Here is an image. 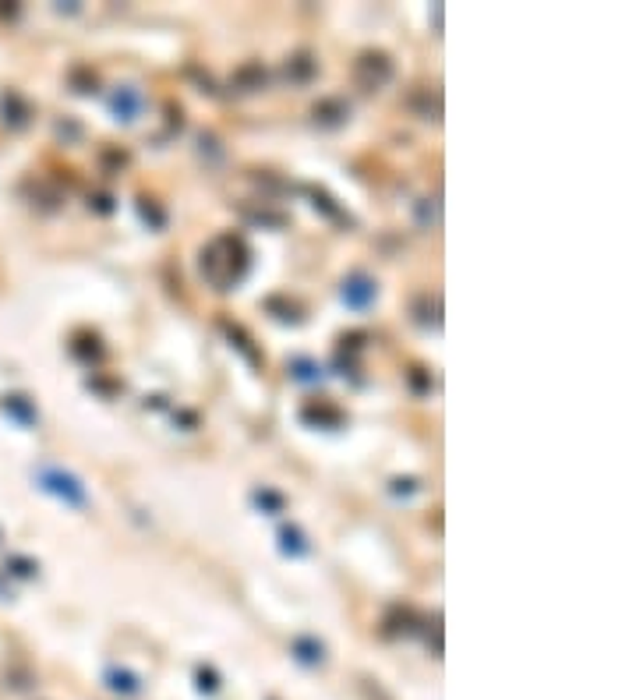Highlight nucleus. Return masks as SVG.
<instances>
[{
  "label": "nucleus",
  "instance_id": "obj_4",
  "mask_svg": "<svg viewBox=\"0 0 636 700\" xmlns=\"http://www.w3.org/2000/svg\"><path fill=\"white\" fill-rule=\"evenodd\" d=\"M343 301L350 305V308H368L372 301H375V294H379V287H375V280L368 276V273H350L347 280H343Z\"/></svg>",
  "mask_w": 636,
  "mask_h": 700
},
{
  "label": "nucleus",
  "instance_id": "obj_5",
  "mask_svg": "<svg viewBox=\"0 0 636 700\" xmlns=\"http://www.w3.org/2000/svg\"><path fill=\"white\" fill-rule=\"evenodd\" d=\"M110 110L117 121H135L142 113V92L135 85H117L110 96Z\"/></svg>",
  "mask_w": 636,
  "mask_h": 700
},
{
  "label": "nucleus",
  "instance_id": "obj_3",
  "mask_svg": "<svg viewBox=\"0 0 636 700\" xmlns=\"http://www.w3.org/2000/svg\"><path fill=\"white\" fill-rule=\"evenodd\" d=\"M39 481H43L47 492H54V496L64 499L68 506H85V489H82V481H78L75 474L57 471V467H43V471H39Z\"/></svg>",
  "mask_w": 636,
  "mask_h": 700
},
{
  "label": "nucleus",
  "instance_id": "obj_7",
  "mask_svg": "<svg viewBox=\"0 0 636 700\" xmlns=\"http://www.w3.org/2000/svg\"><path fill=\"white\" fill-rule=\"evenodd\" d=\"M237 85H240L244 92L262 89V85H265V68H262V64H244V68L237 71Z\"/></svg>",
  "mask_w": 636,
  "mask_h": 700
},
{
  "label": "nucleus",
  "instance_id": "obj_8",
  "mask_svg": "<svg viewBox=\"0 0 636 700\" xmlns=\"http://www.w3.org/2000/svg\"><path fill=\"white\" fill-rule=\"evenodd\" d=\"M290 375L297 382H318V379H322V368H318L314 361H307V357H293L290 361Z\"/></svg>",
  "mask_w": 636,
  "mask_h": 700
},
{
  "label": "nucleus",
  "instance_id": "obj_1",
  "mask_svg": "<svg viewBox=\"0 0 636 700\" xmlns=\"http://www.w3.org/2000/svg\"><path fill=\"white\" fill-rule=\"evenodd\" d=\"M247 262H251V252H247L244 238H237V233H219V238L202 252V276L216 290H230L233 283L244 280Z\"/></svg>",
  "mask_w": 636,
  "mask_h": 700
},
{
  "label": "nucleus",
  "instance_id": "obj_13",
  "mask_svg": "<svg viewBox=\"0 0 636 700\" xmlns=\"http://www.w3.org/2000/svg\"><path fill=\"white\" fill-rule=\"evenodd\" d=\"M293 651H300L297 658H300V661H307V665L322 661V644H314V640H297V644H293Z\"/></svg>",
  "mask_w": 636,
  "mask_h": 700
},
{
  "label": "nucleus",
  "instance_id": "obj_9",
  "mask_svg": "<svg viewBox=\"0 0 636 700\" xmlns=\"http://www.w3.org/2000/svg\"><path fill=\"white\" fill-rule=\"evenodd\" d=\"M304 421H322V424L336 428V424L343 421V414H340L336 407H326V403H318V407H307V410H304Z\"/></svg>",
  "mask_w": 636,
  "mask_h": 700
},
{
  "label": "nucleus",
  "instance_id": "obj_6",
  "mask_svg": "<svg viewBox=\"0 0 636 700\" xmlns=\"http://www.w3.org/2000/svg\"><path fill=\"white\" fill-rule=\"evenodd\" d=\"M347 113H350V110H347L340 99H326V103L314 106V121H322V124H340Z\"/></svg>",
  "mask_w": 636,
  "mask_h": 700
},
{
  "label": "nucleus",
  "instance_id": "obj_14",
  "mask_svg": "<svg viewBox=\"0 0 636 700\" xmlns=\"http://www.w3.org/2000/svg\"><path fill=\"white\" fill-rule=\"evenodd\" d=\"M255 503H258V506H265V510H272V513H279V510H283V499H279L276 492H269V489L255 492Z\"/></svg>",
  "mask_w": 636,
  "mask_h": 700
},
{
  "label": "nucleus",
  "instance_id": "obj_2",
  "mask_svg": "<svg viewBox=\"0 0 636 700\" xmlns=\"http://www.w3.org/2000/svg\"><path fill=\"white\" fill-rule=\"evenodd\" d=\"M354 78L365 89H382L393 78V61L386 54H379V50H368V54H361L354 61Z\"/></svg>",
  "mask_w": 636,
  "mask_h": 700
},
{
  "label": "nucleus",
  "instance_id": "obj_11",
  "mask_svg": "<svg viewBox=\"0 0 636 700\" xmlns=\"http://www.w3.org/2000/svg\"><path fill=\"white\" fill-rule=\"evenodd\" d=\"M279 541H283V552H290V555H304V552H307L304 534H300L297 527H283V531H279Z\"/></svg>",
  "mask_w": 636,
  "mask_h": 700
},
{
  "label": "nucleus",
  "instance_id": "obj_12",
  "mask_svg": "<svg viewBox=\"0 0 636 700\" xmlns=\"http://www.w3.org/2000/svg\"><path fill=\"white\" fill-rule=\"evenodd\" d=\"M106 679H110V689L117 693H138V679L131 672H110Z\"/></svg>",
  "mask_w": 636,
  "mask_h": 700
},
{
  "label": "nucleus",
  "instance_id": "obj_10",
  "mask_svg": "<svg viewBox=\"0 0 636 700\" xmlns=\"http://www.w3.org/2000/svg\"><path fill=\"white\" fill-rule=\"evenodd\" d=\"M286 75H290L293 82H307V78L314 75V61H311L307 54H297V57L286 64Z\"/></svg>",
  "mask_w": 636,
  "mask_h": 700
}]
</instances>
